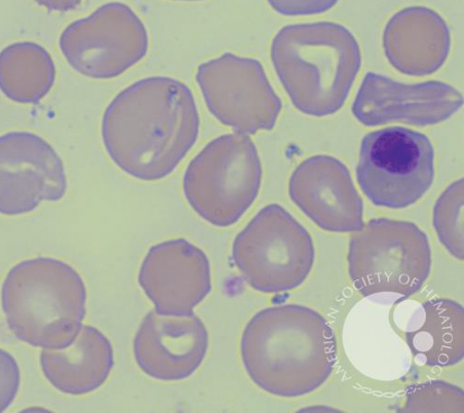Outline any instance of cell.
<instances>
[{
	"mask_svg": "<svg viewBox=\"0 0 464 413\" xmlns=\"http://www.w3.org/2000/svg\"><path fill=\"white\" fill-rule=\"evenodd\" d=\"M7 323L19 341L34 348L63 349L82 328L87 288L79 273L52 257L22 261L2 288Z\"/></svg>",
	"mask_w": 464,
	"mask_h": 413,
	"instance_id": "cell-4",
	"label": "cell"
},
{
	"mask_svg": "<svg viewBox=\"0 0 464 413\" xmlns=\"http://www.w3.org/2000/svg\"><path fill=\"white\" fill-rule=\"evenodd\" d=\"M405 413H463L462 389L440 380L412 385L406 389Z\"/></svg>",
	"mask_w": 464,
	"mask_h": 413,
	"instance_id": "cell-21",
	"label": "cell"
},
{
	"mask_svg": "<svg viewBox=\"0 0 464 413\" xmlns=\"http://www.w3.org/2000/svg\"><path fill=\"white\" fill-rule=\"evenodd\" d=\"M431 266L429 238L412 222L374 218L352 236L348 272L363 296L409 297L428 280Z\"/></svg>",
	"mask_w": 464,
	"mask_h": 413,
	"instance_id": "cell-6",
	"label": "cell"
},
{
	"mask_svg": "<svg viewBox=\"0 0 464 413\" xmlns=\"http://www.w3.org/2000/svg\"><path fill=\"white\" fill-rule=\"evenodd\" d=\"M21 386L20 367L9 352L0 349V413L15 400Z\"/></svg>",
	"mask_w": 464,
	"mask_h": 413,
	"instance_id": "cell-22",
	"label": "cell"
},
{
	"mask_svg": "<svg viewBox=\"0 0 464 413\" xmlns=\"http://www.w3.org/2000/svg\"><path fill=\"white\" fill-rule=\"evenodd\" d=\"M59 46L76 72L94 80H111L146 56L149 35L130 6L110 3L67 26Z\"/></svg>",
	"mask_w": 464,
	"mask_h": 413,
	"instance_id": "cell-9",
	"label": "cell"
},
{
	"mask_svg": "<svg viewBox=\"0 0 464 413\" xmlns=\"http://www.w3.org/2000/svg\"><path fill=\"white\" fill-rule=\"evenodd\" d=\"M209 344L208 331L195 314L144 317L133 342V354L148 377L164 382L181 381L203 363Z\"/></svg>",
	"mask_w": 464,
	"mask_h": 413,
	"instance_id": "cell-14",
	"label": "cell"
},
{
	"mask_svg": "<svg viewBox=\"0 0 464 413\" xmlns=\"http://www.w3.org/2000/svg\"><path fill=\"white\" fill-rule=\"evenodd\" d=\"M139 284L160 314H190L212 290L209 259L185 239L158 244L142 261Z\"/></svg>",
	"mask_w": 464,
	"mask_h": 413,
	"instance_id": "cell-13",
	"label": "cell"
},
{
	"mask_svg": "<svg viewBox=\"0 0 464 413\" xmlns=\"http://www.w3.org/2000/svg\"><path fill=\"white\" fill-rule=\"evenodd\" d=\"M357 178L373 205L406 208L433 184V144L427 135L402 127L370 132L362 141Z\"/></svg>",
	"mask_w": 464,
	"mask_h": 413,
	"instance_id": "cell-8",
	"label": "cell"
},
{
	"mask_svg": "<svg viewBox=\"0 0 464 413\" xmlns=\"http://www.w3.org/2000/svg\"><path fill=\"white\" fill-rule=\"evenodd\" d=\"M63 160L41 136L14 131L0 136V214L18 216L67 193Z\"/></svg>",
	"mask_w": 464,
	"mask_h": 413,
	"instance_id": "cell-11",
	"label": "cell"
},
{
	"mask_svg": "<svg viewBox=\"0 0 464 413\" xmlns=\"http://www.w3.org/2000/svg\"><path fill=\"white\" fill-rule=\"evenodd\" d=\"M463 105V97L452 86L437 81L403 84L369 72L353 104V112L366 127L392 122L427 127L441 123Z\"/></svg>",
	"mask_w": 464,
	"mask_h": 413,
	"instance_id": "cell-12",
	"label": "cell"
},
{
	"mask_svg": "<svg viewBox=\"0 0 464 413\" xmlns=\"http://www.w3.org/2000/svg\"><path fill=\"white\" fill-rule=\"evenodd\" d=\"M196 78L221 124L246 135L275 129L283 103L259 61L227 53L202 63Z\"/></svg>",
	"mask_w": 464,
	"mask_h": 413,
	"instance_id": "cell-10",
	"label": "cell"
},
{
	"mask_svg": "<svg viewBox=\"0 0 464 413\" xmlns=\"http://www.w3.org/2000/svg\"><path fill=\"white\" fill-rule=\"evenodd\" d=\"M262 167L256 147L246 134L231 133L211 140L188 164L183 192L190 207L219 228L237 223L260 191Z\"/></svg>",
	"mask_w": 464,
	"mask_h": 413,
	"instance_id": "cell-5",
	"label": "cell"
},
{
	"mask_svg": "<svg viewBox=\"0 0 464 413\" xmlns=\"http://www.w3.org/2000/svg\"><path fill=\"white\" fill-rule=\"evenodd\" d=\"M406 342L418 362L431 367L458 364L464 356V310L450 299L422 304Z\"/></svg>",
	"mask_w": 464,
	"mask_h": 413,
	"instance_id": "cell-18",
	"label": "cell"
},
{
	"mask_svg": "<svg viewBox=\"0 0 464 413\" xmlns=\"http://www.w3.org/2000/svg\"><path fill=\"white\" fill-rule=\"evenodd\" d=\"M463 178L447 187L434 208V226L447 250L457 259L464 258Z\"/></svg>",
	"mask_w": 464,
	"mask_h": 413,
	"instance_id": "cell-20",
	"label": "cell"
},
{
	"mask_svg": "<svg viewBox=\"0 0 464 413\" xmlns=\"http://www.w3.org/2000/svg\"><path fill=\"white\" fill-rule=\"evenodd\" d=\"M289 195L324 231L352 233L363 226V201L350 171L333 157L320 155L302 162L290 178Z\"/></svg>",
	"mask_w": 464,
	"mask_h": 413,
	"instance_id": "cell-15",
	"label": "cell"
},
{
	"mask_svg": "<svg viewBox=\"0 0 464 413\" xmlns=\"http://www.w3.org/2000/svg\"><path fill=\"white\" fill-rule=\"evenodd\" d=\"M270 7L284 16H313L332 10L339 0H266Z\"/></svg>",
	"mask_w": 464,
	"mask_h": 413,
	"instance_id": "cell-23",
	"label": "cell"
},
{
	"mask_svg": "<svg viewBox=\"0 0 464 413\" xmlns=\"http://www.w3.org/2000/svg\"><path fill=\"white\" fill-rule=\"evenodd\" d=\"M55 79L53 59L41 45L18 43L0 53V91L14 102H40L52 91Z\"/></svg>",
	"mask_w": 464,
	"mask_h": 413,
	"instance_id": "cell-19",
	"label": "cell"
},
{
	"mask_svg": "<svg viewBox=\"0 0 464 413\" xmlns=\"http://www.w3.org/2000/svg\"><path fill=\"white\" fill-rule=\"evenodd\" d=\"M177 2H200V0H177Z\"/></svg>",
	"mask_w": 464,
	"mask_h": 413,
	"instance_id": "cell-25",
	"label": "cell"
},
{
	"mask_svg": "<svg viewBox=\"0 0 464 413\" xmlns=\"http://www.w3.org/2000/svg\"><path fill=\"white\" fill-rule=\"evenodd\" d=\"M195 96L168 77L140 80L114 97L102 122L111 160L129 176L157 181L169 176L198 141Z\"/></svg>",
	"mask_w": 464,
	"mask_h": 413,
	"instance_id": "cell-1",
	"label": "cell"
},
{
	"mask_svg": "<svg viewBox=\"0 0 464 413\" xmlns=\"http://www.w3.org/2000/svg\"><path fill=\"white\" fill-rule=\"evenodd\" d=\"M241 355L258 388L278 397H300L330 378L337 361L335 333L313 309L295 304L267 308L246 326Z\"/></svg>",
	"mask_w": 464,
	"mask_h": 413,
	"instance_id": "cell-2",
	"label": "cell"
},
{
	"mask_svg": "<svg viewBox=\"0 0 464 413\" xmlns=\"http://www.w3.org/2000/svg\"><path fill=\"white\" fill-rule=\"evenodd\" d=\"M314 259L311 235L277 204L262 208L232 245V260L244 279L266 293L300 286L311 274Z\"/></svg>",
	"mask_w": 464,
	"mask_h": 413,
	"instance_id": "cell-7",
	"label": "cell"
},
{
	"mask_svg": "<svg viewBox=\"0 0 464 413\" xmlns=\"http://www.w3.org/2000/svg\"><path fill=\"white\" fill-rule=\"evenodd\" d=\"M386 59L400 72L427 77L446 62L451 33L445 19L424 6H411L396 13L382 34Z\"/></svg>",
	"mask_w": 464,
	"mask_h": 413,
	"instance_id": "cell-16",
	"label": "cell"
},
{
	"mask_svg": "<svg viewBox=\"0 0 464 413\" xmlns=\"http://www.w3.org/2000/svg\"><path fill=\"white\" fill-rule=\"evenodd\" d=\"M113 351L97 328L83 326L63 349H44L41 366L46 379L58 391L71 396L92 393L104 385L113 368Z\"/></svg>",
	"mask_w": 464,
	"mask_h": 413,
	"instance_id": "cell-17",
	"label": "cell"
},
{
	"mask_svg": "<svg viewBox=\"0 0 464 413\" xmlns=\"http://www.w3.org/2000/svg\"><path fill=\"white\" fill-rule=\"evenodd\" d=\"M270 57L294 106L315 118L343 106L362 63L355 35L334 22L285 26L275 36Z\"/></svg>",
	"mask_w": 464,
	"mask_h": 413,
	"instance_id": "cell-3",
	"label": "cell"
},
{
	"mask_svg": "<svg viewBox=\"0 0 464 413\" xmlns=\"http://www.w3.org/2000/svg\"><path fill=\"white\" fill-rule=\"evenodd\" d=\"M83 0H35V3L51 11L67 12L79 6Z\"/></svg>",
	"mask_w": 464,
	"mask_h": 413,
	"instance_id": "cell-24",
	"label": "cell"
}]
</instances>
